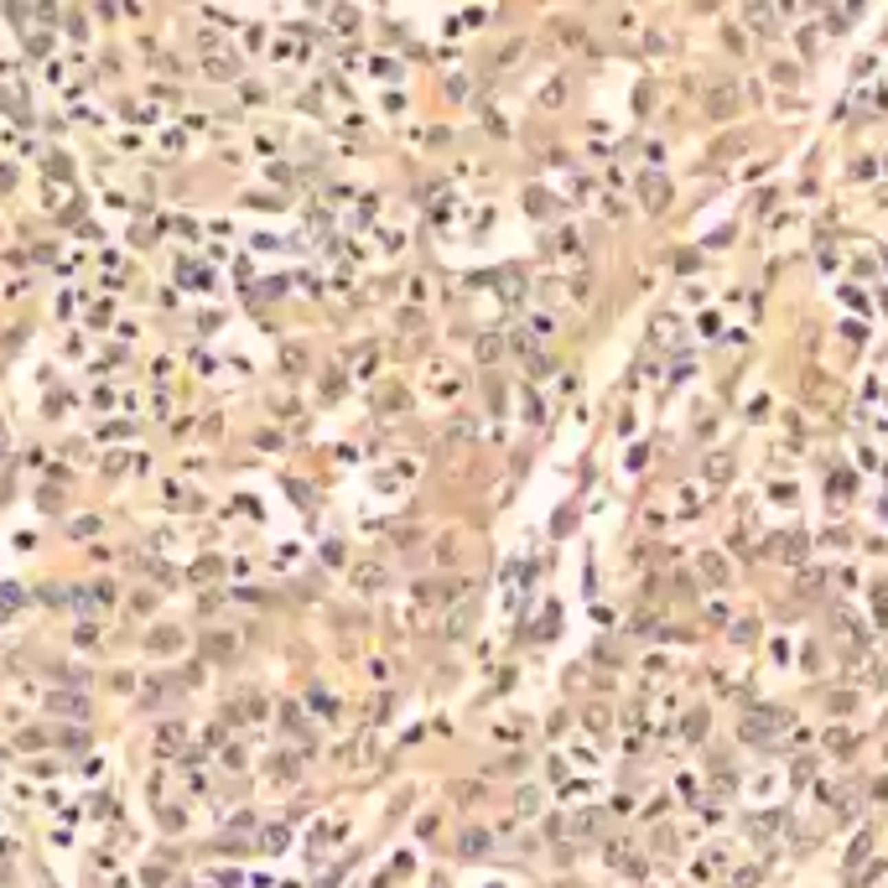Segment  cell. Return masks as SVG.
Listing matches in <instances>:
<instances>
[{
  "instance_id": "obj_3",
  "label": "cell",
  "mask_w": 888,
  "mask_h": 888,
  "mask_svg": "<svg viewBox=\"0 0 888 888\" xmlns=\"http://www.w3.org/2000/svg\"><path fill=\"white\" fill-rule=\"evenodd\" d=\"M644 198H650V208H665V182L650 177V182H644Z\"/></svg>"
},
{
  "instance_id": "obj_4",
  "label": "cell",
  "mask_w": 888,
  "mask_h": 888,
  "mask_svg": "<svg viewBox=\"0 0 888 888\" xmlns=\"http://www.w3.org/2000/svg\"><path fill=\"white\" fill-rule=\"evenodd\" d=\"M701 572L712 577V582H727V566H722L717 556H701Z\"/></svg>"
},
{
  "instance_id": "obj_1",
  "label": "cell",
  "mask_w": 888,
  "mask_h": 888,
  "mask_svg": "<svg viewBox=\"0 0 888 888\" xmlns=\"http://www.w3.org/2000/svg\"><path fill=\"white\" fill-rule=\"evenodd\" d=\"M784 722V712H759V717H748L743 722V737L748 743H759V737H774V727Z\"/></svg>"
},
{
  "instance_id": "obj_5",
  "label": "cell",
  "mask_w": 888,
  "mask_h": 888,
  "mask_svg": "<svg viewBox=\"0 0 888 888\" xmlns=\"http://www.w3.org/2000/svg\"><path fill=\"white\" fill-rule=\"evenodd\" d=\"M483 847H489V836H483V831H467V836H463V852H483Z\"/></svg>"
},
{
  "instance_id": "obj_2",
  "label": "cell",
  "mask_w": 888,
  "mask_h": 888,
  "mask_svg": "<svg viewBox=\"0 0 888 888\" xmlns=\"http://www.w3.org/2000/svg\"><path fill=\"white\" fill-rule=\"evenodd\" d=\"M707 478H712V483H727V478H733V463H727V457H712V463H707Z\"/></svg>"
}]
</instances>
